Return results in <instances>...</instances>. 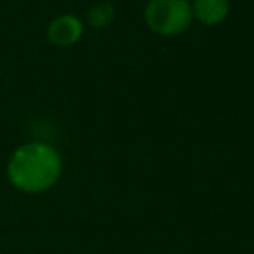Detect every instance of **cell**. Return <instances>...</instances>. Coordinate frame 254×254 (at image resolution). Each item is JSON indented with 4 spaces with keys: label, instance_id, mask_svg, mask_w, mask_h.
Instances as JSON below:
<instances>
[{
    "label": "cell",
    "instance_id": "cell-1",
    "mask_svg": "<svg viewBox=\"0 0 254 254\" xmlns=\"http://www.w3.org/2000/svg\"><path fill=\"white\" fill-rule=\"evenodd\" d=\"M62 175V155L56 147L42 141H30L16 147L6 163L10 185L26 194H38L52 189Z\"/></svg>",
    "mask_w": 254,
    "mask_h": 254
},
{
    "label": "cell",
    "instance_id": "cell-2",
    "mask_svg": "<svg viewBox=\"0 0 254 254\" xmlns=\"http://www.w3.org/2000/svg\"><path fill=\"white\" fill-rule=\"evenodd\" d=\"M143 16L147 28L159 36H179L192 22L189 0H149Z\"/></svg>",
    "mask_w": 254,
    "mask_h": 254
},
{
    "label": "cell",
    "instance_id": "cell-4",
    "mask_svg": "<svg viewBox=\"0 0 254 254\" xmlns=\"http://www.w3.org/2000/svg\"><path fill=\"white\" fill-rule=\"evenodd\" d=\"M192 18H196L202 26H216L226 20L230 12L228 0H192L190 4Z\"/></svg>",
    "mask_w": 254,
    "mask_h": 254
},
{
    "label": "cell",
    "instance_id": "cell-5",
    "mask_svg": "<svg viewBox=\"0 0 254 254\" xmlns=\"http://www.w3.org/2000/svg\"><path fill=\"white\" fill-rule=\"evenodd\" d=\"M115 18V8L111 2H97L87 12V24L91 28H107Z\"/></svg>",
    "mask_w": 254,
    "mask_h": 254
},
{
    "label": "cell",
    "instance_id": "cell-3",
    "mask_svg": "<svg viewBox=\"0 0 254 254\" xmlns=\"http://www.w3.org/2000/svg\"><path fill=\"white\" fill-rule=\"evenodd\" d=\"M83 36V22L75 14H60L48 26V40L54 46L69 48Z\"/></svg>",
    "mask_w": 254,
    "mask_h": 254
}]
</instances>
